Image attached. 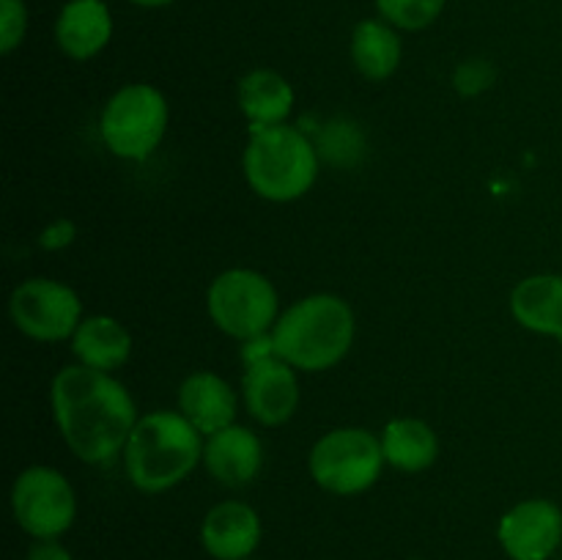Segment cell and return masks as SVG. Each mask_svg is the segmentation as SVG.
Segmentation results:
<instances>
[{
	"instance_id": "5bb4252c",
	"label": "cell",
	"mask_w": 562,
	"mask_h": 560,
	"mask_svg": "<svg viewBox=\"0 0 562 560\" xmlns=\"http://www.w3.org/2000/svg\"><path fill=\"white\" fill-rule=\"evenodd\" d=\"M203 464L223 486H247L261 472L263 445L256 432L228 426L203 443Z\"/></svg>"
},
{
	"instance_id": "e0dca14e",
	"label": "cell",
	"mask_w": 562,
	"mask_h": 560,
	"mask_svg": "<svg viewBox=\"0 0 562 560\" xmlns=\"http://www.w3.org/2000/svg\"><path fill=\"white\" fill-rule=\"evenodd\" d=\"M71 351L82 366L110 373L130 360L132 335L119 318L88 316L71 335Z\"/></svg>"
},
{
	"instance_id": "9c48e42d",
	"label": "cell",
	"mask_w": 562,
	"mask_h": 560,
	"mask_svg": "<svg viewBox=\"0 0 562 560\" xmlns=\"http://www.w3.org/2000/svg\"><path fill=\"white\" fill-rule=\"evenodd\" d=\"M9 313L22 335L44 344L66 340L82 322V302L66 283L53 278H31L11 291Z\"/></svg>"
},
{
	"instance_id": "9a60e30c",
	"label": "cell",
	"mask_w": 562,
	"mask_h": 560,
	"mask_svg": "<svg viewBox=\"0 0 562 560\" xmlns=\"http://www.w3.org/2000/svg\"><path fill=\"white\" fill-rule=\"evenodd\" d=\"M113 36V16L102 0H71L55 22V42L69 58L88 60L102 53Z\"/></svg>"
},
{
	"instance_id": "7a4b0ae2",
	"label": "cell",
	"mask_w": 562,
	"mask_h": 560,
	"mask_svg": "<svg viewBox=\"0 0 562 560\" xmlns=\"http://www.w3.org/2000/svg\"><path fill=\"white\" fill-rule=\"evenodd\" d=\"M355 311L335 294H311L280 313L272 327V351L300 371H329L355 344Z\"/></svg>"
},
{
	"instance_id": "7c38bea8",
	"label": "cell",
	"mask_w": 562,
	"mask_h": 560,
	"mask_svg": "<svg viewBox=\"0 0 562 560\" xmlns=\"http://www.w3.org/2000/svg\"><path fill=\"white\" fill-rule=\"evenodd\" d=\"M201 541L212 558L247 560L261 544V516L241 500H225L203 519Z\"/></svg>"
},
{
	"instance_id": "4fadbf2b",
	"label": "cell",
	"mask_w": 562,
	"mask_h": 560,
	"mask_svg": "<svg viewBox=\"0 0 562 560\" xmlns=\"http://www.w3.org/2000/svg\"><path fill=\"white\" fill-rule=\"evenodd\" d=\"M236 410H239L236 390L217 373L195 371L181 382L179 412L203 437L234 426Z\"/></svg>"
},
{
	"instance_id": "ba28073f",
	"label": "cell",
	"mask_w": 562,
	"mask_h": 560,
	"mask_svg": "<svg viewBox=\"0 0 562 560\" xmlns=\"http://www.w3.org/2000/svg\"><path fill=\"white\" fill-rule=\"evenodd\" d=\"M11 511L16 525L33 538H58L75 522V489L55 467H27L11 489Z\"/></svg>"
},
{
	"instance_id": "8fae6325",
	"label": "cell",
	"mask_w": 562,
	"mask_h": 560,
	"mask_svg": "<svg viewBox=\"0 0 562 560\" xmlns=\"http://www.w3.org/2000/svg\"><path fill=\"white\" fill-rule=\"evenodd\" d=\"M497 538L510 560H549L562 541V511L552 500H525L499 519Z\"/></svg>"
},
{
	"instance_id": "ffe728a7",
	"label": "cell",
	"mask_w": 562,
	"mask_h": 560,
	"mask_svg": "<svg viewBox=\"0 0 562 560\" xmlns=\"http://www.w3.org/2000/svg\"><path fill=\"white\" fill-rule=\"evenodd\" d=\"M351 60L368 80H387L401 64V38L384 20H362L351 33Z\"/></svg>"
},
{
	"instance_id": "3957f363",
	"label": "cell",
	"mask_w": 562,
	"mask_h": 560,
	"mask_svg": "<svg viewBox=\"0 0 562 560\" xmlns=\"http://www.w3.org/2000/svg\"><path fill=\"white\" fill-rule=\"evenodd\" d=\"M121 456L140 492H168L203 459V434L181 412L159 410L135 423Z\"/></svg>"
},
{
	"instance_id": "52a82bcc",
	"label": "cell",
	"mask_w": 562,
	"mask_h": 560,
	"mask_svg": "<svg viewBox=\"0 0 562 560\" xmlns=\"http://www.w3.org/2000/svg\"><path fill=\"white\" fill-rule=\"evenodd\" d=\"M384 461L382 439L368 428L346 426L324 434L311 450V475L329 494H360L371 489L382 475Z\"/></svg>"
},
{
	"instance_id": "277c9868",
	"label": "cell",
	"mask_w": 562,
	"mask_h": 560,
	"mask_svg": "<svg viewBox=\"0 0 562 560\" xmlns=\"http://www.w3.org/2000/svg\"><path fill=\"white\" fill-rule=\"evenodd\" d=\"M241 168L256 195L263 201L289 203L316 184L318 152L296 126H250Z\"/></svg>"
},
{
	"instance_id": "603a6c76",
	"label": "cell",
	"mask_w": 562,
	"mask_h": 560,
	"mask_svg": "<svg viewBox=\"0 0 562 560\" xmlns=\"http://www.w3.org/2000/svg\"><path fill=\"white\" fill-rule=\"evenodd\" d=\"M488 80H492V71L481 60H470V64H464L456 71V88L461 93H477L481 88L488 86Z\"/></svg>"
},
{
	"instance_id": "2e32d148",
	"label": "cell",
	"mask_w": 562,
	"mask_h": 560,
	"mask_svg": "<svg viewBox=\"0 0 562 560\" xmlns=\"http://www.w3.org/2000/svg\"><path fill=\"white\" fill-rule=\"evenodd\" d=\"M510 313L525 329L562 340V278L530 275L510 294Z\"/></svg>"
},
{
	"instance_id": "6da1fadb",
	"label": "cell",
	"mask_w": 562,
	"mask_h": 560,
	"mask_svg": "<svg viewBox=\"0 0 562 560\" xmlns=\"http://www.w3.org/2000/svg\"><path fill=\"white\" fill-rule=\"evenodd\" d=\"M49 401L64 443L88 464H108L124 453L126 439L140 421L130 390L108 371L82 362L55 373Z\"/></svg>"
},
{
	"instance_id": "8992f818",
	"label": "cell",
	"mask_w": 562,
	"mask_h": 560,
	"mask_svg": "<svg viewBox=\"0 0 562 560\" xmlns=\"http://www.w3.org/2000/svg\"><path fill=\"white\" fill-rule=\"evenodd\" d=\"M278 291L256 269H225L212 280L206 307L212 322L236 340H256L278 324Z\"/></svg>"
},
{
	"instance_id": "ac0fdd59",
	"label": "cell",
	"mask_w": 562,
	"mask_h": 560,
	"mask_svg": "<svg viewBox=\"0 0 562 560\" xmlns=\"http://www.w3.org/2000/svg\"><path fill=\"white\" fill-rule=\"evenodd\" d=\"M239 108L252 126L285 124L294 108V88L272 69H256L239 80Z\"/></svg>"
},
{
	"instance_id": "44dd1931",
	"label": "cell",
	"mask_w": 562,
	"mask_h": 560,
	"mask_svg": "<svg viewBox=\"0 0 562 560\" xmlns=\"http://www.w3.org/2000/svg\"><path fill=\"white\" fill-rule=\"evenodd\" d=\"M448 0H376V9L384 22L401 31H420L442 14Z\"/></svg>"
},
{
	"instance_id": "5b68a950",
	"label": "cell",
	"mask_w": 562,
	"mask_h": 560,
	"mask_svg": "<svg viewBox=\"0 0 562 560\" xmlns=\"http://www.w3.org/2000/svg\"><path fill=\"white\" fill-rule=\"evenodd\" d=\"M168 119L170 110L159 88L151 82H130L108 99L99 132L115 157L140 163L159 148Z\"/></svg>"
},
{
	"instance_id": "cb8c5ba5",
	"label": "cell",
	"mask_w": 562,
	"mask_h": 560,
	"mask_svg": "<svg viewBox=\"0 0 562 560\" xmlns=\"http://www.w3.org/2000/svg\"><path fill=\"white\" fill-rule=\"evenodd\" d=\"M27 560H71V555L58 538H36V544L27 552Z\"/></svg>"
},
{
	"instance_id": "d6986e66",
	"label": "cell",
	"mask_w": 562,
	"mask_h": 560,
	"mask_svg": "<svg viewBox=\"0 0 562 560\" xmlns=\"http://www.w3.org/2000/svg\"><path fill=\"white\" fill-rule=\"evenodd\" d=\"M384 461L401 472H420L437 461L439 437L426 421L398 417L382 432Z\"/></svg>"
},
{
	"instance_id": "d4e9b609",
	"label": "cell",
	"mask_w": 562,
	"mask_h": 560,
	"mask_svg": "<svg viewBox=\"0 0 562 560\" xmlns=\"http://www.w3.org/2000/svg\"><path fill=\"white\" fill-rule=\"evenodd\" d=\"M132 3L143 5V9H157V5H168L173 3V0H132Z\"/></svg>"
},
{
	"instance_id": "30bf717a",
	"label": "cell",
	"mask_w": 562,
	"mask_h": 560,
	"mask_svg": "<svg viewBox=\"0 0 562 560\" xmlns=\"http://www.w3.org/2000/svg\"><path fill=\"white\" fill-rule=\"evenodd\" d=\"M245 362L241 395H245L247 412L261 426H280L291 421L300 404V382H296L294 366L274 355L272 338L267 349H247Z\"/></svg>"
},
{
	"instance_id": "7402d4cb",
	"label": "cell",
	"mask_w": 562,
	"mask_h": 560,
	"mask_svg": "<svg viewBox=\"0 0 562 560\" xmlns=\"http://www.w3.org/2000/svg\"><path fill=\"white\" fill-rule=\"evenodd\" d=\"M27 9L22 0H0V49L14 53L25 38Z\"/></svg>"
}]
</instances>
